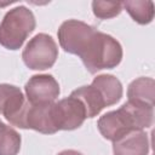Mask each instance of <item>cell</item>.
Here are the masks:
<instances>
[{
    "instance_id": "5b68a950",
    "label": "cell",
    "mask_w": 155,
    "mask_h": 155,
    "mask_svg": "<svg viewBox=\"0 0 155 155\" xmlns=\"http://www.w3.org/2000/svg\"><path fill=\"white\" fill-rule=\"evenodd\" d=\"M96 29L81 21L69 19L62 23L58 29V40L61 47L71 54H78L82 52L87 41L94 34Z\"/></svg>"
},
{
    "instance_id": "7c38bea8",
    "label": "cell",
    "mask_w": 155,
    "mask_h": 155,
    "mask_svg": "<svg viewBox=\"0 0 155 155\" xmlns=\"http://www.w3.org/2000/svg\"><path fill=\"white\" fill-rule=\"evenodd\" d=\"M91 86H93L99 92L105 107L116 104L122 97V85L120 80L113 75H99L93 79Z\"/></svg>"
},
{
    "instance_id": "ba28073f",
    "label": "cell",
    "mask_w": 155,
    "mask_h": 155,
    "mask_svg": "<svg viewBox=\"0 0 155 155\" xmlns=\"http://www.w3.org/2000/svg\"><path fill=\"white\" fill-rule=\"evenodd\" d=\"M52 104H30L24 117V128H31L45 134L56 133L58 130L53 121Z\"/></svg>"
},
{
    "instance_id": "9c48e42d",
    "label": "cell",
    "mask_w": 155,
    "mask_h": 155,
    "mask_svg": "<svg viewBox=\"0 0 155 155\" xmlns=\"http://www.w3.org/2000/svg\"><path fill=\"white\" fill-rule=\"evenodd\" d=\"M98 130L101 134L109 140H117L126 133L133 131V127L126 116V114L121 110H114L104 114L99 120H98Z\"/></svg>"
},
{
    "instance_id": "ac0fdd59",
    "label": "cell",
    "mask_w": 155,
    "mask_h": 155,
    "mask_svg": "<svg viewBox=\"0 0 155 155\" xmlns=\"http://www.w3.org/2000/svg\"><path fill=\"white\" fill-rule=\"evenodd\" d=\"M58 155H82V154L76 150H64V151H61Z\"/></svg>"
},
{
    "instance_id": "3957f363",
    "label": "cell",
    "mask_w": 155,
    "mask_h": 155,
    "mask_svg": "<svg viewBox=\"0 0 155 155\" xmlns=\"http://www.w3.org/2000/svg\"><path fill=\"white\" fill-rule=\"evenodd\" d=\"M58 57V48L52 36L40 33L35 35L25 46L22 58L25 65L33 70H45L51 68Z\"/></svg>"
},
{
    "instance_id": "30bf717a",
    "label": "cell",
    "mask_w": 155,
    "mask_h": 155,
    "mask_svg": "<svg viewBox=\"0 0 155 155\" xmlns=\"http://www.w3.org/2000/svg\"><path fill=\"white\" fill-rule=\"evenodd\" d=\"M115 155H148L149 139L142 130H133L114 142Z\"/></svg>"
},
{
    "instance_id": "5bb4252c",
    "label": "cell",
    "mask_w": 155,
    "mask_h": 155,
    "mask_svg": "<svg viewBox=\"0 0 155 155\" xmlns=\"http://www.w3.org/2000/svg\"><path fill=\"white\" fill-rule=\"evenodd\" d=\"M128 101L145 103L154 107L155 81L151 78H138L132 81L127 90Z\"/></svg>"
},
{
    "instance_id": "52a82bcc",
    "label": "cell",
    "mask_w": 155,
    "mask_h": 155,
    "mask_svg": "<svg viewBox=\"0 0 155 155\" xmlns=\"http://www.w3.org/2000/svg\"><path fill=\"white\" fill-rule=\"evenodd\" d=\"M25 93L30 104L53 103L59 94V85L52 75H34L25 84Z\"/></svg>"
},
{
    "instance_id": "9a60e30c",
    "label": "cell",
    "mask_w": 155,
    "mask_h": 155,
    "mask_svg": "<svg viewBox=\"0 0 155 155\" xmlns=\"http://www.w3.org/2000/svg\"><path fill=\"white\" fill-rule=\"evenodd\" d=\"M130 16L139 24H148L154 18V2L144 0H127L122 2Z\"/></svg>"
},
{
    "instance_id": "2e32d148",
    "label": "cell",
    "mask_w": 155,
    "mask_h": 155,
    "mask_svg": "<svg viewBox=\"0 0 155 155\" xmlns=\"http://www.w3.org/2000/svg\"><path fill=\"white\" fill-rule=\"evenodd\" d=\"M21 149V136L0 120V155H17Z\"/></svg>"
},
{
    "instance_id": "7a4b0ae2",
    "label": "cell",
    "mask_w": 155,
    "mask_h": 155,
    "mask_svg": "<svg viewBox=\"0 0 155 155\" xmlns=\"http://www.w3.org/2000/svg\"><path fill=\"white\" fill-rule=\"evenodd\" d=\"M34 29L33 12L24 6L15 7L5 15L0 23V45L8 50H18Z\"/></svg>"
},
{
    "instance_id": "e0dca14e",
    "label": "cell",
    "mask_w": 155,
    "mask_h": 155,
    "mask_svg": "<svg viewBox=\"0 0 155 155\" xmlns=\"http://www.w3.org/2000/svg\"><path fill=\"white\" fill-rule=\"evenodd\" d=\"M92 10L97 18L109 19L117 16L122 10V2L120 1H93Z\"/></svg>"
},
{
    "instance_id": "8992f818",
    "label": "cell",
    "mask_w": 155,
    "mask_h": 155,
    "mask_svg": "<svg viewBox=\"0 0 155 155\" xmlns=\"http://www.w3.org/2000/svg\"><path fill=\"white\" fill-rule=\"evenodd\" d=\"M53 121L57 130L71 131L82 125L86 119V111L84 105L75 97L61 99L52 104Z\"/></svg>"
},
{
    "instance_id": "4fadbf2b",
    "label": "cell",
    "mask_w": 155,
    "mask_h": 155,
    "mask_svg": "<svg viewBox=\"0 0 155 155\" xmlns=\"http://www.w3.org/2000/svg\"><path fill=\"white\" fill-rule=\"evenodd\" d=\"M71 97H75L81 102L85 108L86 117H93L98 115L105 107L103 98L93 86H82L71 92Z\"/></svg>"
},
{
    "instance_id": "6da1fadb",
    "label": "cell",
    "mask_w": 155,
    "mask_h": 155,
    "mask_svg": "<svg viewBox=\"0 0 155 155\" xmlns=\"http://www.w3.org/2000/svg\"><path fill=\"white\" fill-rule=\"evenodd\" d=\"M80 57L86 69L94 74L99 70L119 65L122 59V47L113 36L96 30L80 53Z\"/></svg>"
},
{
    "instance_id": "8fae6325",
    "label": "cell",
    "mask_w": 155,
    "mask_h": 155,
    "mask_svg": "<svg viewBox=\"0 0 155 155\" xmlns=\"http://www.w3.org/2000/svg\"><path fill=\"white\" fill-rule=\"evenodd\" d=\"M120 109L128 117L133 130H143L153 125V119H154L153 105L134 101H127Z\"/></svg>"
},
{
    "instance_id": "277c9868",
    "label": "cell",
    "mask_w": 155,
    "mask_h": 155,
    "mask_svg": "<svg viewBox=\"0 0 155 155\" xmlns=\"http://www.w3.org/2000/svg\"><path fill=\"white\" fill-rule=\"evenodd\" d=\"M29 102L25 101L22 91L8 84L0 85V114L13 126L24 128V117Z\"/></svg>"
}]
</instances>
